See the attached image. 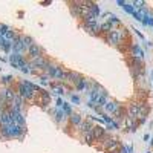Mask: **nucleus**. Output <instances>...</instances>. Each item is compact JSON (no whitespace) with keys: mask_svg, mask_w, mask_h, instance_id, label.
Returning a JSON list of instances; mask_svg holds the SVG:
<instances>
[{"mask_svg":"<svg viewBox=\"0 0 153 153\" xmlns=\"http://www.w3.org/2000/svg\"><path fill=\"white\" fill-rule=\"evenodd\" d=\"M104 40H106L109 45H112V46L121 48V46L126 45V42H127V43L130 42V32L127 31V28L123 25V26L115 28V29H112L109 34H106V35H104ZM126 48H129V46H126Z\"/></svg>","mask_w":153,"mask_h":153,"instance_id":"f257e3e1","label":"nucleus"},{"mask_svg":"<svg viewBox=\"0 0 153 153\" xmlns=\"http://www.w3.org/2000/svg\"><path fill=\"white\" fill-rule=\"evenodd\" d=\"M8 132H9L11 139L22 141V139H25V136H26V133H28V127L20 126V124H11V126H8Z\"/></svg>","mask_w":153,"mask_h":153,"instance_id":"f03ea898","label":"nucleus"},{"mask_svg":"<svg viewBox=\"0 0 153 153\" xmlns=\"http://www.w3.org/2000/svg\"><path fill=\"white\" fill-rule=\"evenodd\" d=\"M51 58H48L46 55H40L34 60H29V65H31V69L32 71H37V72H45L48 63H49Z\"/></svg>","mask_w":153,"mask_h":153,"instance_id":"7ed1b4c3","label":"nucleus"},{"mask_svg":"<svg viewBox=\"0 0 153 153\" xmlns=\"http://www.w3.org/2000/svg\"><path fill=\"white\" fill-rule=\"evenodd\" d=\"M8 63L14 68V69H22L25 65L28 63L26 55H20V54H9L8 55Z\"/></svg>","mask_w":153,"mask_h":153,"instance_id":"20e7f679","label":"nucleus"},{"mask_svg":"<svg viewBox=\"0 0 153 153\" xmlns=\"http://www.w3.org/2000/svg\"><path fill=\"white\" fill-rule=\"evenodd\" d=\"M12 124H20V126H26V117H25L23 110H17V109H8Z\"/></svg>","mask_w":153,"mask_h":153,"instance_id":"39448f33","label":"nucleus"},{"mask_svg":"<svg viewBox=\"0 0 153 153\" xmlns=\"http://www.w3.org/2000/svg\"><path fill=\"white\" fill-rule=\"evenodd\" d=\"M101 20H103V22H107V23H110L113 29H115V28H120V26H123V23H121V20L118 19V16L112 14V12H104V14H101Z\"/></svg>","mask_w":153,"mask_h":153,"instance_id":"423d86ee","label":"nucleus"},{"mask_svg":"<svg viewBox=\"0 0 153 153\" xmlns=\"http://www.w3.org/2000/svg\"><path fill=\"white\" fill-rule=\"evenodd\" d=\"M26 103H28V101L25 100V98H22V97L17 94V95L14 97V100H12L11 103L8 104V109H17V110H23V112H25Z\"/></svg>","mask_w":153,"mask_h":153,"instance_id":"0eeeda50","label":"nucleus"},{"mask_svg":"<svg viewBox=\"0 0 153 153\" xmlns=\"http://www.w3.org/2000/svg\"><path fill=\"white\" fill-rule=\"evenodd\" d=\"M51 115H52V118H54V121L57 123V124H65V123H68V117L65 115V112H63L61 109H58V107H52L51 109Z\"/></svg>","mask_w":153,"mask_h":153,"instance_id":"6e6552de","label":"nucleus"},{"mask_svg":"<svg viewBox=\"0 0 153 153\" xmlns=\"http://www.w3.org/2000/svg\"><path fill=\"white\" fill-rule=\"evenodd\" d=\"M129 55H132L135 58H139V60H144V57H146L144 49L139 46L138 43H130V46H129Z\"/></svg>","mask_w":153,"mask_h":153,"instance_id":"1a4fd4ad","label":"nucleus"},{"mask_svg":"<svg viewBox=\"0 0 153 153\" xmlns=\"http://www.w3.org/2000/svg\"><path fill=\"white\" fill-rule=\"evenodd\" d=\"M49 87H51V94H52V95L63 97V95L66 94V84H65V83H57V81H52Z\"/></svg>","mask_w":153,"mask_h":153,"instance_id":"9d476101","label":"nucleus"},{"mask_svg":"<svg viewBox=\"0 0 153 153\" xmlns=\"http://www.w3.org/2000/svg\"><path fill=\"white\" fill-rule=\"evenodd\" d=\"M40 55H43V48L38 45V43H34V45L28 49V52H26V58H28V60H34V58L40 57Z\"/></svg>","mask_w":153,"mask_h":153,"instance_id":"9b49d317","label":"nucleus"},{"mask_svg":"<svg viewBox=\"0 0 153 153\" xmlns=\"http://www.w3.org/2000/svg\"><path fill=\"white\" fill-rule=\"evenodd\" d=\"M127 115L135 120L139 118V101H130L127 106Z\"/></svg>","mask_w":153,"mask_h":153,"instance_id":"f8f14e48","label":"nucleus"},{"mask_svg":"<svg viewBox=\"0 0 153 153\" xmlns=\"http://www.w3.org/2000/svg\"><path fill=\"white\" fill-rule=\"evenodd\" d=\"M92 129H94V121H92L91 118H84V120L81 121V124H80L78 127H76V130H78V133H80V135L91 132Z\"/></svg>","mask_w":153,"mask_h":153,"instance_id":"ddd939ff","label":"nucleus"},{"mask_svg":"<svg viewBox=\"0 0 153 153\" xmlns=\"http://www.w3.org/2000/svg\"><path fill=\"white\" fill-rule=\"evenodd\" d=\"M83 120H84V118H83L81 113L74 112L72 115H69V117H68V124H69V127H74V129H76V127L81 124Z\"/></svg>","mask_w":153,"mask_h":153,"instance_id":"4468645a","label":"nucleus"},{"mask_svg":"<svg viewBox=\"0 0 153 153\" xmlns=\"http://www.w3.org/2000/svg\"><path fill=\"white\" fill-rule=\"evenodd\" d=\"M81 74L80 72H76V71H68V76H66V81H65V84H69V86H75V83L78 81L80 78H81Z\"/></svg>","mask_w":153,"mask_h":153,"instance_id":"2eb2a0df","label":"nucleus"},{"mask_svg":"<svg viewBox=\"0 0 153 153\" xmlns=\"http://www.w3.org/2000/svg\"><path fill=\"white\" fill-rule=\"evenodd\" d=\"M124 126H126V130L127 132H136V129L139 127V124H138V120H135V118H130L129 115L126 117V120H124V123H123Z\"/></svg>","mask_w":153,"mask_h":153,"instance_id":"dca6fc26","label":"nucleus"},{"mask_svg":"<svg viewBox=\"0 0 153 153\" xmlns=\"http://www.w3.org/2000/svg\"><path fill=\"white\" fill-rule=\"evenodd\" d=\"M112 117H113V120H115V121H118L120 124H121V123H124V120H126V117H127V109L121 104V106L118 107V110L115 112V113L112 115Z\"/></svg>","mask_w":153,"mask_h":153,"instance_id":"f3484780","label":"nucleus"},{"mask_svg":"<svg viewBox=\"0 0 153 153\" xmlns=\"http://www.w3.org/2000/svg\"><path fill=\"white\" fill-rule=\"evenodd\" d=\"M92 133H94V136H95V143H98L100 139H101V138H103V136L107 133V130H106V127H104V126L98 124V126H94Z\"/></svg>","mask_w":153,"mask_h":153,"instance_id":"a211bd4d","label":"nucleus"},{"mask_svg":"<svg viewBox=\"0 0 153 153\" xmlns=\"http://www.w3.org/2000/svg\"><path fill=\"white\" fill-rule=\"evenodd\" d=\"M120 106H121V104L118 103V101H115V100H109L107 103H106V106H104L103 109H104V112H106V113H109V115H113L115 112L118 110V107H120Z\"/></svg>","mask_w":153,"mask_h":153,"instance_id":"6ab92c4d","label":"nucleus"},{"mask_svg":"<svg viewBox=\"0 0 153 153\" xmlns=\"http://www.w3.org/2000/svg\"><path fill=\"white\" fill-rule=\"evenodd\" d=\"M57 66H58V63H55V61H52V60H49V63H48V66H46V69H45L43 74H46L51 80H54V75H55Z\"/></svg>","mask_w":153,"mask_h":153,"instance_id":"aec40b11","label":"nucleus"},{"mask_svg":"<svg viewBox=\"0 0 153 153\" xmlns=\"http://www.w3.org/2000/svg\"><path fill=\"white\" fill-rule=\"evenodd\" d=\"M149 12H150V9H149V6H144V8H141V9H138V11H135L133 12V19L135 20H138V22H143L147 16H149Z\"/></svg>","mask_w":153,"mask_h":153,"instance_id":"412c9836","label":"nucleus"},{"mask_svg":"<svg viewBox=\"0 0 153 153\" xmlns=\"http://www.w3.org/2000/svg\"><path fill=\"white\" fill-rule=\"evenodd\" d=\"M16 78L12 75H0V86L2 87H9L16 84Z\"/></svg>","mask_w":153,"mask_h":153,"instance_id":"4be33fe9","label":"nucleus"},{"mask_svg":"<svg viewBox=\"0 0 153 153\" xmlns=\"http://www.w3.org/2000/svg\"><path fill=\"white\" fill-rule=\"evenodd\" d=\"M89 80H91V78H87V76H81V78L75 83L74 91H76V92H84V89H86V86H87Z\"/></svg>","mask_w":153,"mask_h":153,"instance_id":"5701e85b","label":"nucleus"},{"mask_svg":"<svg viewBox=\"0 0 153 153\" xmlns=\"http://www.w3.org/2000/svg\"><path fill=\"white\" fill-rule=\"evenodd\" d=\"M89 12H91L92 16L100 19V16H101V6L97 2H91V0H89Z\"/></svg>","mask_w":153,"mask_h":153,"instance_id":"b1692460","label":"nucleus"},{"mask_svg":"<svg viewBox=\"0 0 153 153\" xmlns=\"http://www.w3.org/2000/svg\"><path fill=\"white\" fill-rule=\"evenodd\" d=\"M127 63H129V68H143V66H144V60L135 58V57H132V55L127 57Z\"/></svg>","mask_w":153,"mask_h":153,"instance_id":"393cba45","label":"nucleus"},{"mask_svg":"<svg viewBox=\"0 0 153 153\" xmlns=\"http://www.w3.org/2000/svg\"><path fill=\"white\" fill-rule=\"evenodd\" d=\"M22 43H23V48H25V51L28 52V49L35 43L34 42V38L31 37V35H26V34H22Z\"/></svg>","mask_w":153,"mask_h":153,"instance_id":"a878e982","label":"nucleus"},{"mask_svg":"<svg viewBox=\"0 0 153 153\" xmlns=\"http://www.w3.org/2000/svg\"><path fill=\"white\" fill-rule=\"evenodd\" d=\"M98 22H100V19L95 17V16H92L91 12H89V14H86V16L81 19V23H83V25H91V26H92V25H95V23H98Z\"/></svg>","mask_w":153,"mask_h":153,"instance_id":"bb28decb","label":"nucleus"},{"mask_svg":"<svg viewBox=\"0 0 153 153\" xmlns=\"http://www.w3.org/2000/svg\"><path fill=\"white\" fill-rule=\"evenodd\" d=\"M81 139H83L84 144H95V136H94L92 130L87 132V133H83L81 135Z\"/></svg>","mask_w":153,"mask_h":153,"instance_id":"cd10ccee","label":"nucleus"},{"mask_svg":"<svg viewBox=\"0 0 153 153\" xmlns=\"http://www.w3.org/2000/svg\"><path fill=\"white\" fill-rule=\"evenodd\" d=\"M37 80H38V83H40L42 86H51V83H52V80H51L49 76H48L46 74H43V72L38 75V78H37Z\"/></svg>","mask_w":153,"mask_h":153,"instance_id":"c85d7f7f","label":"nucleus"},{"mask_svg":"<svg viewBox=\"0 0 153 153\" xmlns=\"http://www.w3.org/2000/svg\"><path fill=\"white\" fill-rule=\"evenodd\" d=\"M0 139L2 141H9L11 139L9 132H8V126H0Z\"/></svg>","mask_w":153,"mask_h":153,"instance_id":"c756f323","label":"nucleus"},{"mask_svg":"<svg viewBox=\"0 0 153 153\" xmlns=\"http://www.w3.org/2000/svg\"><path fill=\"white\" fill-rule=\"evenodd\" d=\"M100 28H101V34H109L113 28H112V25L107 23V22H103V20H100Z\"/></svg>","mask_w":153,"mask_h":153,"instance_id":"7c9ffc66","label":"nucleus"},{"mask_svg":"<svg viewBox=\"0 0 153 153\" xmlns=\"http://www.w3.org/2000/svg\"><path fill=\"white\" fill-rule=\"evenodd\" d=\"M147 98H149V94L147 91H143V89H139L135 94V101H147Z\"/></svg>","mask_w":153,"mask_h":153,"instance_id":"2f4dec72","label":"nucleus"},{"mask_svg":"<svg viewBox=\"0 0 153 153\" xmlns=\"http://www.w3.org/2000/svg\"><path fill=\"white\" fill-rule=\"evenodd\" d=\"M120 127H121V124L118 123V121H112L110 124H106V130L110 133V132H115V130H120Z\"/></svg>","mask_w":153,"mask_h":153,"instance_id":"473e14b6","label":"nucleus"},{"mask_svg":"<svg viewBox=\"0 0 153 153\" xmlns=\"http://www.w3.org/2000/svg\"><path fill=\"white\" fill-rule=\"evenodd\" d=\"M109 101V97L106 95H98V98L95 100V106H100V107H104L106 103Z\"/></svg>","mask_w":153,"mask_h":153,"instance_id":"72a5a7b5","label":"nucleus"},{"mask_svg":"<svg viewBox=\"0 0 153 153\" xmlns=\"http://www.w3.org/2000/svg\"><path fill=\"white\" fill-rule=\"evenodd\" d=\"M61 110L65 112V115L66 117H69V115H72L74 113V109H72V104H69V103H63V106H61Z\"/></svg>","mask_w":153,"mask_h":153,"instance_id":"f704fd0d","label":"nucleus"},{"mask_svg":"<svg viewBox=\"0 0 153 153\" xmlns=\"http://www.w3.org/2000/svg\"><path fill=\"white\" fill-rule=\"evenodd\" d=\"M130 3H132V6L135 8V11H138V9H141V8L147 6V2H144V0H133V2H130Z\"/></svg>","mask_w":153,"mask_h":153,"instance_id":"c9c22d12","label":"nucleus"},{"mask_svg":"<svg viewBox=\"0 0 153 153\" xmlns=\"http://www.w3.org/2000/svg\"><path fill=\"white\" fill-rule=\"evenodd\" d=\"M123 9H124L126 14H130V16H133V12H135V8L132 6V3H130V2H127V3L123 6Z\"/></svg>","mask_w":153,"mask_h":153,"instance_id":"e433bc0d","label":"nucleus"},{"mask_svg":"<svg viewBox=\"0 0 153 153\" xmlns=\"http://www.w3.org/2000/svg\"><path fill=\"white\" fill-rule=\"evenodd\" d=\"M69 98H71V103L72 104H81V98H80V95H76V94H71L69 95Z\"/></svg>","mask_w":153,"mask_h":153,"instance_id":"4c0bfd02","label":"nucleus"},{"mask_svg":"<svg viewBox=\"0 0 153 153\" xmlns=\"http://www.w3.org/2000/svg\"><path fill=\"white\" fill-rule=\"evenodd\" d=\"M20 71H22L23 74H26V75H31V74H32V69H31V65H29V60H28V63H26V65H25Z\"/></svg>","mask_w":153,"mask_h":153,"instance_id":"58836bf2","label":"nucleus"},{"mask_svg":"<svg viewBox=\"0 0 153 153\" xmlns=\"http://www.w3.org/2000/svg\"><path fill=\"white\" fill-rule=\"evenodd\" d=\"M81 28H83L89 35H94V25L91 26V25H83V23H81Z\"/></svg>","mask_w":153,"mask_h":153,"instance_id":"ea45409f","label":"nucleus"},{"mask_svg":"<svg viewBox=\"0 0 153 153\" xmlns=\"http://www.w3.org/2000/svg\"><path fill=\"white\" fill-rule=\"evenodd\" d=\"M101 118L104 120V123H106V124H110V123L113 121V117H112V115H109V113H106V112H104L103 115H101Z\"/></svg>","mask_w":153,"mask_h":153,"instance_id":"a19ab883","label":"nucleus"},{"mask_svg":"<svg viewBox=\"0 0 153 153\" xmlns=\"http://www.w3.org/2000/svg\"><path fill=\"white\" fill-rule=\"evenodd\" d=\"M8 31H9V26H8V25H5V23L0 22V35H5Z\"/></svg>","mask_w":153,"mask_h":153,"instance_id":"79ce46f5","label":"nucleus"},{"mask_svg":"<svg viewBox=\"0 0 153 153\" xmlns=\"http://www.w3.org/2000/svg\"><path fill=\"white\" fill-rule=\"evenodd\" d=\"M63 103H65V100H63L61 97H57V100H55V106H54V107H58V109H61Z\"/></svg>","mask_w":153,"mask_h":153,"instance_id":"37998d69","label":"nucleus"},{"mask_svg":"<svg viewBox=\"0 0 153 153\" xmlns=\"http://www.w3.org/2000/svg\"><path fill=\"white\" fill-rule=\"evenodd\" d=\"M132 31H133V32H135V34H136V35H138V37H139V38H141V40H146V37H144V34H143V32H141V31H138V29H136V28H135V26H133V28H132Z\"/></svg>","mask_w":153,"mask_h":153,"instance_id":"c03bdc74","label":"nucleus"},{"mask_svg":"<svg viewBox=\"0 0 153 153\" xmlns=\"http://www.w3.org/2000/svg\"><path fill=\"white\" fill-rule=\"evenodd\" d=\"M147 20H149V26H150V28H153V12H152V11L149 12V16H147Z\"/></svg>","mask_w":153,"mask_h":153,"instance_id":"a18cd8bd","label":"nucleus"},{"mask_svg":"<svg viewBox=\"0 0 153 153\" xmlns=\"http://www.w3.org/2000/svg\"><path fill=\"white\" fill-rule=\"evenodd\" d=\"M147 123V117H139L138 118V124L139 126H143V124H146Z\"/></svg>","mask_w":153,"mask_h":153,"instance_id":"49530a36","label":"nucleus"},{"mask_svg":"<svg viewBox=\"0 0 153 153\" xmlns=\"http://www.w3.org/2000/svg\"><path fill=\"white\" fill-rule=\"evenodd\" d=\"M94 110H95L98 115H103V113H104V109H103V107H100V106H95V107H94Z\"/></svg>","mask_w":153,"mask_h":153,"instance_id":"de8ad7c7","label":"nucleus"},{"mask_svg":"<svg viewBox=\"0 0 153 153\" xmlns=\"http://www.w3.org/2000/svg\"><path fill=\"white\" fill-rule=\"evenodd\" d=\"M120 153H129V152H127V144H121Z\"/></svg>","mask_w":153,"mask_h":153,"instance_id":"09e8293b","label":"nucleus"},{"mask_svg":"<svg viewBox=\"0 0 153 153\" xmlns=\"http://www.w3.org/2000/svg\"><path fill=\"white\" fill-rule=\"evenodd\" d=\"M87 107L89 109H94L95 107V103H94V101H91V100H87Z\"/></svg>","mask_w":153,"mask_h":153,"instance_id":"8fccbe9b","label":"nucleus"},{"mask_svg":"<svg viewBox=\"0 0 153 153\" xmlns=\"http://www.w3.org/2000/svg\"><path fill=\"white\" fill-rule=\"evenodd\" d=\"M127 152H129V153H135V149H133V146H132V144L127 146Z\"/></svg>","mask_w":153,"mask_h":153,"instance_id":"3c124183","label":"nucleus"},{"mask_svg":"<svg viewBox=\"0 0 153 153\" xmlns=\"http://www.w3.org/2000/svg\"><path fill=\"white\" fill-rule=\"evenodd\" d=\"M126 3H127L126 0H117V5H118V6H124Z\"/></svg>","mask_w":153,"mask_h":153,"instance_id":"603ef678","label":"nucleus"},{"mask_svg":"<svg viewBox=\"0 0 153 153\" xmlns=\"http://www.w3.org/2000/svg\"><path fill=\"white\" fill-rule=\"evenodd\" d=\"M52 2H51V0H45V2H40V5L42 6H48V5H51Z\"/></svg>","mask_w":153,"mask_h":153,"instance_id":"864d4df0","label":"nucleus"},{"mask_svg":"<svg viewBox=\"0 0 153 153\" xmlns=\"http://www.w3.org/2000/svg\"><path fill=\"white\" fill-rule=\"evenodd\" d=\"M0 61H3V63H6V61H8V57H3V55H0Z\"/></svg>","mask_w":153,"mask_h":153,"instance_id":"5fc2aeb1","label":"nucleus"},{"mask_svg":"<svg viewBox=\"0 0 153 153\" xmlns=\"http://www.w3.org/2000/svg\"><path fill=\"white\" fill-rule=\"evenodd\" d=\"M149 139H150V135L146 133V135H144V141H149Z\"/></svg>","mask_w":153,"mask_h":153,"instance_id":"6e6d98bb","label":"nucleus"},{"mask_svg":"<svg viewBox=\"0 0 153 153\" xmlns=\"http://www.w3.org/2000/svg\"><path fill=\"white\" fill-rule=\"evenodd\" d=\"M0 126H2V110H0Z\"/></svg>","mask_w":153,"mask_h":153,"instance_id":"4d7b16f0","label":"nucleus"},{"mask_svg":"<svg viewBox=\"0 0 153 153\" xmlns=\"http://www.w3.org/2000/svg\"><path fill=\"white\" fill-rule=\"evenodd\" d=\"M153 147V138H152V141H150V149Z\"/></svg>","mask_w":153,"mask_h":153,"instance_id":"13d9d810","label":"nucleus"},{"mask_svg":"<svg viewBox=\"0 0 153 153\" xmlns=\"http://www.w3.org/2000/svg\"><path fill=\"white\" fill-rule=\"evenodd\" d=\"M150 76H152V80H150V81H153V71L150 72Z\"/></svg>","mask_w":153,"mask_h":153,"instance_id":"bf43d9fd","label":"nucleus"},{"mask_svg":"<svg viewBox=\"0 0 153 153\" xmlns=\"http://www.w3.org/2000/svg\"><path fill=\"white\" fill-rule=\"evenodd\" d=\"M147 153H153V152H150V150H149V152H147Z\"/></svg>","mask_w":153,"mask_h":153,"instance_id":"052dcab7","label":"nucleus"},{"mask_svg":"<svg viewBox=\"0 0 153 153\" xmlns=\"http://www.w3.org/2000/svg\"><path fill=\"white\" fill-rule=\"evenodd\" d=\"M0 110H2V109H0Z\"/></svg>","mask_w":153,"mask_h":153,"instance_id":"680f3d73","label":"nucleus"}]
</instances>
